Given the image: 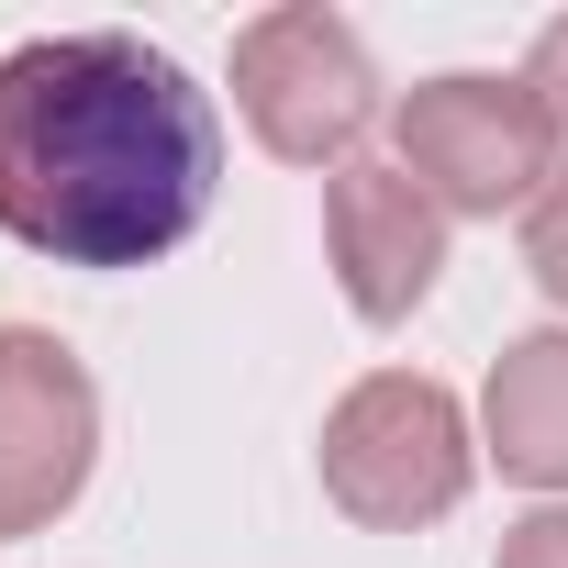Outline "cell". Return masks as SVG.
Instances as JSON below:
<instances>
[{
    "label": "cell",
    "mask_w": 568,
    "mask_h": 568,
    "mask_svg": "<svg viewBox=\"0 0 568 568\" xmlns=\"http://www.w3.org/2000/svg\"><path fill=\"white\" fill-rule=\"evenodd\" d=\"M223 190V112L212 90L101 23L34 34L0 57V234L57 267H156L201 234Z\"/></svg>",
    "instance_id": "1"
},
{
    "label": "cell",
    "mask_w": 568,
    "mask_h": 568,
    "mask_svg": "<svg viewBox=\"0 0 568 568\" xmlns=\"http://www.w3.org/2000/svg\"><path fill=\"white\" fill-rule=\"evenodd\" d=\"M324 501L357 524V535H424L468 501L479 479V424L446 379L424 368H368L335 413H324Z\"/></svg>",
    "instance_id": "2"
},
{
    "label": "cell",
    "mask_w": 568,
    "mask_h": 568,
    "mask_svg": "<svg viewBox=\"0 0 568 568\" xmlns=\"http://www.w3.org/2000/svg\"><path fill=\"white\" fill-rule=\"evenodd\" d=\"M390 168L446 212V223H501V212H535L546 179L568 168L546 101L524 90V68H446V79H413L390 101Z\"/></svg>",
    "instance_id": "3"
},
{
    "label": "cell",
    "mask_w": 568,
    "mask_h": 568,
    "mask_svg": "<svg viewBox=\"0 0 568 568\" xmlns=\"http://www.w3.org/2000/svg\"><path fill=\"white\" fill-rule=\"evenodd\" d=\"M234 112L245 134L278 156V168H357L368 123L390 112L379 101V57L346 12L324 0H278V12L234 23Z\"/></svg>",
    "instance_id": "4"
},
{
    "label": "cell",
    "mask_w": 568,
    "mask_h": 568,
    "mask_svg": "<svg viewBox=\"0 0 568 568\" xmlns=\"http://www.w3.org/2000/svg\"><path fill=\"white\" fill-rule=\"evenodd\" d=\"M101 468V379L68 335L0 324V535H45Z\"/></svg>",
    "instance_id": "5"
},
{
    "label": "cell",
    "mask_w": 568,
    "mask_h": 568,
    "mask_svg": "<svg viewBox=\"0 0 568 568\" xmlns=\"http://www.w3.org/2000/svg\"><path fill=\"white\" fill-rule=\"evenodd\" d=\"M324 267L357 324H413L446 278V212L390 156H357L324 179Z\"/></svg>",
    "instance_id": "6"
},
{
    "label": "cell",
    "mask_w": 568,
    "mask_h": 568,
    "mask_svg": "<svg viewBox=\"0 0 568 568\" xmlns=\"http://www.w3.org/2000/svg\"><path fill=\"white\" fill-rule=\"evenodd\" d=\"M479 457L546 501H568V324L501 335L490 379H479Z\"/></svg>",
    "instance_id": "7"
},
{
    "label": "cell",
    "mask_w": 568,
    "mask_h": 568,
    "mask_svg": "<svg viewBox=\"0 0 568 568\" xmlns=\"http://www.w3.org/2000/svg\"><path fill=\"white\" fill-rule=\"evenodd\" d=\"M524 278L568 313V168H557V179H546V201L524 212Z\"/></svg>",
    "instance_id": "8"
},
{
    "label": "cell",
    "mask_w": 568,
    "mask_h": 568,
    "mask_svg": "<svg viewBox=\"0 0 568 568\" xmlns=\"http://www.w3.org/2000/svg\"><path fill=\"white\" fill-rule=\"evenodd\" d=\"M490 568H568V501L513 513V524H501V546H490Z\"/></svg>",
    "instance_id": "9"
},
{
    "label": "cell",
    "mask_w": 568,
    "mask_h": 568,
    "mask_svg": "<svg viewBox=\"0 0 568 568\" xmlns=\"http://www.w3.org/2000/svg\"><path fill=\"white\" fill-rule=\"evenodd\" d=\"M524 90L546 101V123H557V145H568V12L535 34V57H524Z\"/></svg>",
    "instance_id": "10"
}]
</instances>
